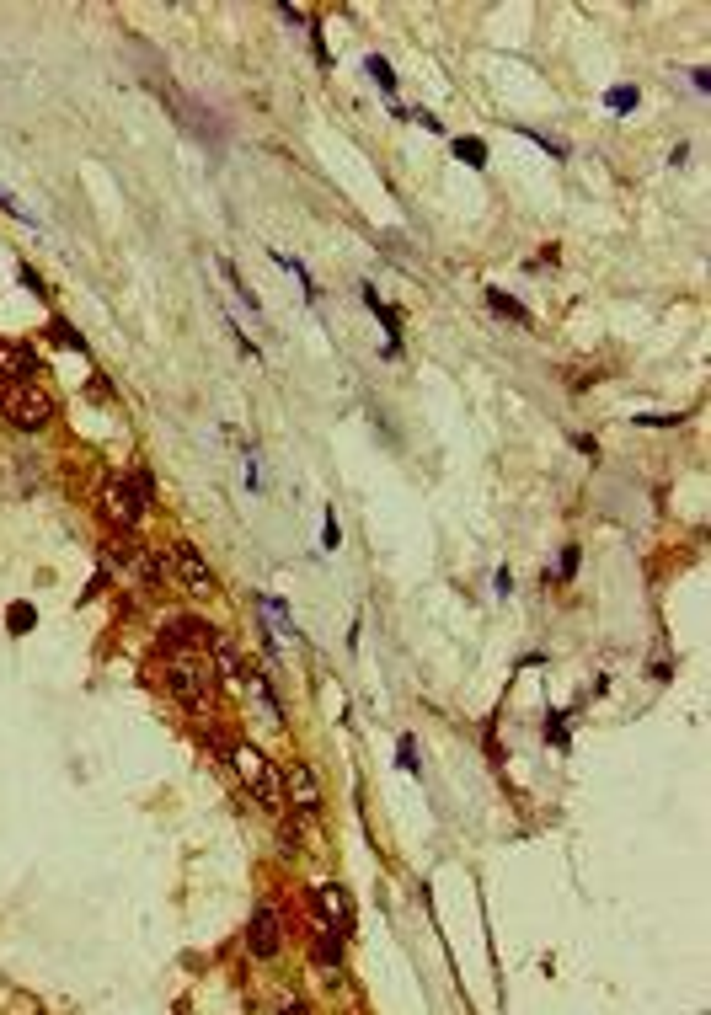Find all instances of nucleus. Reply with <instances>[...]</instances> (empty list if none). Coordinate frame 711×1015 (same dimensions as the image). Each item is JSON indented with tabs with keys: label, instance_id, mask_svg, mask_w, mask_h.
<instances>
[{
	"label": "nucleus",
	"instance_id": "obj_1",
	"mask_svg": "<svg viewBox=\"0 0 711 1015\" xmlns=\"http://www.w3.org/2000/svg\"><path fill=\"white\" fill-rule=\"evenodd\" d=\"M166 690H172L188 711L214 706V690H220V674H214L209 652L204 647H172L166 658Z\"/></svg>",
	"mask_w": 711,
	"mask_h": 1015
},
{
	"label": "nucleus",
	"instance_id": "obj_2",
	"mask_svg": "<svg viewBox=\"0 0 711 1015\" xmlns=\"http://www.w3.org/2000/svg\"><path fill=\"white\" fill-rule=\"evenodd\" d=\"M0 412L11 417V428L38 433V428H49V423H54L59 401L49 396V385L27 380V385H6V390H0Z\"/></svg>",
	"mask_w": 711,
	"mask_h": 1015
},
{
	"label": "nucleus",
	"instance_id": "obj_3",
	"mask_svg": "<svg viewBox=\"0 0 711 1015\" xmlns=\"http://www.w3.org/2000/svg\"><path fill=\"white\" fill-rule=\"evenodd\" d=\"M225 759L236 764V775L252 786V796L262 807H284V780H278V770L268 764V754L252 743H225Z\"/></svg>",
	"mask_w": 711,
	"mask_h": 1015
},
{
	"label": "nucleus",
	"instance_id": "obj_4",
	"mask_svg": "<svg viewBox=\"0 0 711 1015\" xmlns=\"http://www.w3.org/2000/svg\"><path fill=\"white\" fill-rule=\"evenodd\" d=\"M97 503H102V519L113 524L118 535H129V529H134L139 519H145V503H139L134 481H123V476H107V481H102Z\"/></svg>",
	"mask_w": 711,
	"mask_h": 1015
},
{
	"label": "nucleus",
	"instance_id": "obj_5",
	"mask_svg": "<svg viewBox=\"0 0 711 1015\" xmlns=\"http://www.w3.org/2000/svg\"><path fill=\"white\" fill-rule=\"evenodd\" d=\"M166 556H172V572L182 577V588H188L193 599H209V593H220V583H214V572L204 567V556H198L188 540H172V545H166Z\"/></svg>",
	"mask_w": 711,
	"mask_h": 1015
},
{
	"label": "nucleus",
	"instance_id": "obj_6",
	"mask_svg": "<svg viewBox=\"0 0 711 1015\" xmlns=\"http://www.w3.org/2000/svg\"><path fill=\"white\" fill-rule=\"evenodd\" d=\"M278 780H284V802L295 807V812H305V818H311V812L321 807V780H316V770L305 759H289L284 770H278Z\"/></svg>",
	"mask_w": 711,
	"mask_h": 1015
},
{
	"label": "nucleus",
	"instance_id": "obj_7",
	"mask_svg": "<svg viewBox=\"0 0 711 1015\" xmlns=\"http://www.w3.org/2000/svg\"><path fill=\"white\" fill-rule=\"evenodd\" d=\"M204 647H209L214 674H220V679H230V684H241V690H246V679H252V663L241 658V647L230 642L225 631H209V642H204Z\"/></svg>",
	"mask_w": 711,
	"mask_h": 1015
},
{
	"label": "nucleus",
	"instance_id": "obj_8",
	"mask_svg": "<svg viewBox=\"0 0 711 1015\" xmlns=\"http://www.w3.org/2000/svg\"><path fill=\"white\" fill-rule=\"evenodd\" d=\"M246 951H252V957H278V951H284V930H278V914L268 909V903H262V909L252 914V930H246Z\"/></svg>",
	"mask_w": 711,
	"mask_h": 1015
},
{
	"label": "nucleus",
	"instance_id": "obj_9",
	"mask_svg": "<svg viewBox=\"0 0 711 1015\" xmlns=\"http://www.w3.org/2000/svg\"><path fill=\"white\" fill-rule=\"evenodd\" d=\"M311 903H316L321 925H337V930H348V925H353V903H348V893H343L337 882L311 887Z\"/></svg>",
	"mask_w": 711,
	"mask_h": 1015
},
{
	"label": "nucleus",
	"instance_id": "obj_10",
	"mask_svg": "<svg viewBox=\"0 0 711 1015\" xmlns=\"http://www.w3.org/2000/svg\"><path fill=\"white\" fill-rule=\"evenodd\" d=\"M38 374V353L22 342H0V385H27Z\"/></svg>",
	"mask_w": 711,
	"mask_h": 1015
},
{
	"label": "nucleus",
	"instance_id": "obj_11",
	"mask_svg": "<svg viewBox=\"0 0 711 1015\" xmlns=\"http://www.w3.org/2000/svg\"><path fill=\"white\" fill-rule=\"evenodd\" d=\"M209 631H214V626H204V620H172L161 636H166V647H204Z\"/></svg>",
	"mask_w": 711,
	"mask_h": 1015
},
{
	"label": "nucleus",
	"instance_id": "obj_12",
	"mask_svg": "<svg viewBox=\"0 0 711 1015\" xmlns=\"http://www.w3.org/2000/svg\"><path fill=\"white\" fill-rule=\"evenodd\" d=\"M316 962L321 967L343 962V930H337V925H316Z\"/></svg>",
	"mask_w": 711,
	"mask_h": 1015
},
{
	"label": "nucleus",
	"instance_id": "obj_13",
	"mask_svg": "<svg viewBox=\"0 0 711 1015\" xmlns=\"http://www.w3.org/2000/svg\"><path fill=\"white\" fill-rule=\"evenodd\" d=\"M6 626H11V636H27V631H33V626H38V609L17 599V604H11V609H6Z\"/></svg>",
	"mask_w": 711,
	"mask_h": 1015
},
{
	"label": "nucleus",
	"instance_id": "obj_14",
	"mask_svg": "<svg viewBox=\"0 0 711 1015\" xmlns=\"http://www.w3.org/2000/svg\"><path fill=\"white\" fill-rule=\"evenodd\" d=\"M455 155H460L466 166H476V171L487 166V145H482V139H455Z\"/></svg>",
	"mask_w": 711,
	"mask_h": 1015
},
{
	"label": "nucleus",
	"instance_id": "obj_15",
	"mask_svg": "<svg viewBox=\"0 0 711 1015\" xmlns=\"http://www.w3.org/2000/svg\"><path fill=\"white\" fill-rule=\"evenodd\" d=\"M487 305H492V310H498V316H508V321H530V310H524L519 300H508V294H498V289H492V294H487Z\"/></svg>",
	"mask_w": 711,
	"mask_h": 1015
},
{
	"label": "nucleus",
	"instance_id": "obj_16",
	"mask_svg": "<svg viewBox=\"0 0 711 1015\" xmlns=\"http://www.w3.org/2000/svg\"><path fill=\"white\" fill-rule=\"evenodd\" d=\"M364 70L375 75V86H380V91H396V75H391V65H385L380 54H369V59H364Z\"/></svg>",
	"mask_w": 711,
	"mask_h": 1015
},
{
	"label": "nucleus",
	"instance_id": "obj_17",
	"mask_svg": "<svg viewBox=\"0 0 711 1015\" xmlns=\"http://www.w3.org/2000/svg\"><path fill=\"white\" fill-rule=\"evenodd\" d=\"M605 102H610V113H631V107H637V86H615Z\"/></svg>",
	"mask_w": 711,
	"mask_h": 1015
},
{
	"label": "nucleus",
	"instance_id": "obj_18",
	"mask_svg": "<svg viewBox=\"0 0 711 1015\" xmlns=\"http://www.w3.org/2000/svg\"><path fill=\"white\" fill-rule=\"evenodd\" d=\"M396 764H401V770H417V743H412V732H401V743H396Z\"/></svg>",
	"mask_w": 711,
	"mask_h": 1015
},
{
	"label": "nucleus",
	"instance_id": "obj_19",
	"mask_svg": "<svg viewBox=\"0 0 711 1015\" xmlns=\"http://www.w3.org/2000/svg\"><path fill=\"white\" fill-rule=\"evenodd\" d=\"M0 209H6V214H11V220H22V225H38V220H33V214H27V203H17V198H11V193H6V187H0Z\"/></svg>",
	"mask_w": 711,
	"mask_h": 1015
},
{
	"label": "nucleus",
	"instance_id": "obj_20",
	"mask_svg": "<svg viewBox=\"0 0 711 1015\" xmlns=\"http://www.w3.org/2000/svg\"><path fill=\"white\" fill-rule=\"evenodd\" d=\"M49 332H54V342H65V348H86V342H81V332H70L65 321H54Z\"/></svg>",
	"mask_w": 711,
	"mask_h": 1015
},
{
	"label": "nucleus",
	"instance_id": "obj_21",
	"mask_svg": "<svg viewBox=\"0 0 711 1015\" xmlns=\"http://www.w3.org/2000/svg\"><path fill=\"white\" fill-rule=\"evenodd\" d=\"M546 738H551L556 748H567V722H562V711H556L551 722H546Z\"/></svg>",
	"mask_w": 711,
	"mask_h": 1015
},
{
	"label": "nucleus",
	"instance_id": "obj_22",
	"mask_svg": "<svg viewBox=\"0 0 711 1015\" xmlns=\"http://www.w3.org/2000/svg\"><path fill=\"white\" fill-rule=\"evenodd\" d=\"M337 540H343V535H337V519L327 513V524H321V545H327V551H337Z\"/></svg>",
	"mask_w": 711,
	"mask_h": 1015
},
{
	"label": "nucleus",
	"instance_id": "obj_23",
	"mask_svg": "<svg viewBox=\"0 0 711 1015\" xmlns=\"http://www.w3.org/2000/svg\"><path fill=\"white\" fill-rule=\"evenodd\" d=\"M573 572H578V545H567L562 551V577H573Z\"/></svg>",
	"mask_w": 711,
	"mask_h": 1015
},
{
	"label": "nucleus",
	"instance_id": "obj_24",
	"mask_svg": "<svg viewBox=\"0 0 711 1015\" xmlns=\"http://www.w3.org/2000/svg\"><path fill=\"white\" fill-rule=\"evenodd\" d=\"M17 278H22V284H27V289H33V294H43V278H38L33 268H17Z\"/></svg>",
	"mask_w": 711,
	"mask_h": 1015
},
{
	"label": "nucleus",
	"instance_id": "obj_25",
	"mask_svg": "<svg viewBox=\"0 0 711 1015\" xmlns=\"http://www.w3.org/2000/svg\"><path fill=\"white\" fill-rule=\"evenodd\" d=\"M278 1015H311V1010H305V999H284V1005H278Z\"/></svg>",
	"mask_w": 711,
	"mask_h": 1015
}]
</instances>
